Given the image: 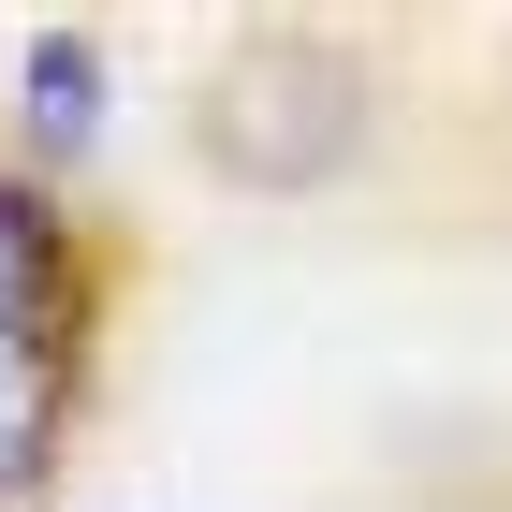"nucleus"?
Returning <instances> with one entry per match:
<instances>
[{"label": "nucleus", "instance_id": "f257e3e1", "mask_svg": "<svg viewBox=\"0 0 512 512\" xmlns=\"http://www.w3.org/2000/svg\"><path fill=\"white\" fill-rule=\"evenodd\" d=\"M366 132V74L322 30H264L220 59V103H205V147L235 161L249 191H322Z\"/></svg>", "mask_w": 512, "mask_h": 512}, {"label": "nucleus", "instance_id": "f03ea898", "mask_svg": "<svg viewBox=\"0 0 512 512\" xmlns=\"http://www.w3.org/2000/svg\"><path fill=\"white\" fill-rule=\"evenodd\" d=\"M44 425H59V337H0V498L44 483Z\"/></svg>", "mask_w": 512, "mask_h": 512}, {"label": "nucleus", "instance_id": "7ed1b4c3", "mask_svg": "<svg viewBox=\"0 0 512 512\" xmlns=\"http://www.w3.org/2000/svg\"><path fill=\"white\" fill-rule=\"evenodd\" d=\"M0 337H59V220L0 191Z\"/></svg>", "mask_w": 512, "mask_h": 512}, {"label": "nucleus", "instance_id": "20e7f679", "mask_svg": "<svg viewBox=\"0 0 512 512\" xmlns=\"http://www.w3.org/2000/svg\"><path fill=\"white\" fill-rule=\"evenodd\" d=\"M30 118H44V132H59V147H74V132H88V118H103V59H88V44H74V30H59V44H44V59H30Z\"/></svg>", "mask_w": 512, "mask_h": 512}]
</instances>
